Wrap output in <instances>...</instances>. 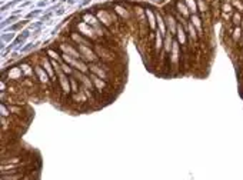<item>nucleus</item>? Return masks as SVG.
Here are the masks:
<instances>
[{
    "label": "nucleus",
    "mask_w": 243,
    "mask_h": 180,
    "mask_svg": "<svg viewBox=\"0 0 243 180\" xmlns=\"http://www.w3.org/2000/svg\"><path fill=\"white\" fill-rule=\"evenodd\" d=\"M233 23H235V24H239L240 23V16L237 14V13H236L235 17H233Z\"/></svg>",
    "instance_id": "f257e3e1"
}]
</instances>
